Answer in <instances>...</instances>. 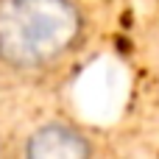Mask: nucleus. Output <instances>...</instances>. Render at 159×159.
I'll use <instances>...</instances> for the list:
<instances>
[{"label": "nucleus", "instance_id": "obj_2", "mask_svg": "<svg viewBox=\"0 0 159 159\" xmlns=\"http://www.w3.org/2000/svg\"><path fill=\"white\" fill-rule=\"evenodd\" d=\"M28 159H87L92 157V143L70 123H45L31 131L25 143Z\"/></svg>", "mask_w": 159, "mask_h": 159}, {"label": "nucleus", "instance_id": "obj_1", "mask_svg": "<svg viewBox=\"0 0 159 159\" xmlns=\"http://www.w3.org/2000/svg\"><path fill=\"white\" fill-rule=\"evenodd\" d=\"M84 17L73 0H0V61L11 70H45L81 39Z\"/></svg>", "mask_w": 159, "mask_h": 159}]
</instances>
